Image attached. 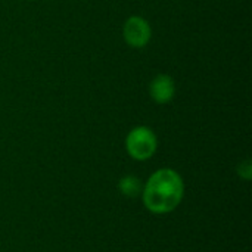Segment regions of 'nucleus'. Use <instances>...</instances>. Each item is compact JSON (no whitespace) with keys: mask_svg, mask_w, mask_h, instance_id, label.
I'll return each mask as SVG.
<instances>
[{"mask_svg":"<svg viewBox=\"0 0 252 252\" xmlns=\"http://www.w3.org/2000/svg\"><path fill=\"white\" fill-rule=\"evenodd\" d=\"M140 198L149 213L157 216L170 214L179 208L185 198V180L173 168H159L143 183Z\"/></svg>","mask_w":252,"mask_h":252,"instance_id":"nucleus-1","label":"nucleus"},{"mask_svg":"<svg viewBox=\"0 0 252 252\" xmlns=\"http://www.w3.org/2000/svg\"><path fill=\"white\" fill-rule=\"evenodd\" d=\"M126 151L134 161L143 162L151 159L158 151V137L148 126L133 127L126 137Z\"/></svg>","mask_w":252,"mask_h":252,"instance_id":"nucleus-2","label":"nucleus"},{"mask_svg":"<svg viewBox=\"0 0 252 252\" xmlns=\"http://www.w3.org/2000/svg\"><path fill=\"white\" fill-rule=\"evenodd\" d=\"M123 38L127 46L133 49L146 47L152 38V27L149 21L140 15H133L127 18L123 25Z\"/></svg>","mask_w":252,"mask_h":252,"instance_id":"nucleus-3","label":"nucleus"},{"mask_svg":"<svg viewBox=\"0 0 252 252\" xmlns=\"http://www.w3.org/2000/svg\"><path fill=\"white\" fill-rule=\"evenodd\" d=\"M149 96L157 105H167L176 96L174 78L168 74H158L149 83Z\"/></svg>","mask_w":252,"mask_h":252,"instance_id":"nucleus-4","label":"nucleus"},{"mask_svg":"<svg viewBox=\"0 0 252 252\" xmlns=\"http://www.w3.org/2000/svg\"><path fill=\"white\" fill-rule=\"evenodd\" d=\"M118 190L126 198H140L143 190V182L133 174H127L118 180Z\"/></svg>","mask_w":252,"mask_h":252,"instance_id":"nucleus-5","label":"nucleus"},{"mask_svg":"<svg viewBox=\"0 0 252 252\" xmlns=\"http://www.w3.org/2000/svg\"><path fill=\"white\" fill-rule=\"evenodd\" d=\"M238 176L247 182L252 179V162L251 159H245L238 165Z\"/></svg>","mask_w":252,"mask_h":252,"instance_id":"nucleus-6","label":"nucleus"},{"mask_svg":"<svg viewBox=\"0 0 252 252\" xmlns=\"http://www.w3.org/2000/svg\"><path fill=\"white\" fill-rule=\"evenodd\" d=\"M30 1H35V0H30Z\"/></svg>","mask_w":252,"mask_h":252,"instance_id":"nucleus-7","label":"nucleus"}]
</instances>
